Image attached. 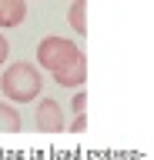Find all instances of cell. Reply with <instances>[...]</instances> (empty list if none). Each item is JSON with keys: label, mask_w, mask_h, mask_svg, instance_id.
<instances>
[{"label": "cell", "mask_w": 154, "mask_h": 160, "mask_svg": "<svg viewBox=\"0 0 154 160\" xmlns=\"http://www.w3.org/2000/svg\"><path fill=\"white\" fill-rule=\"evenodd\" d=\"M71 130H74V133H81V130H84V113H77V117H74V123H71Z\"/></svg>", "instance_id": "cell-10"}, {"label": "cell", "mask_w": 154, "mask_h": 160, "mask_svg": "<svg viewBox=\"0 0 154 160\" xmlns=\"http://www.w3.org/2000/svg\"><path fill=\"white\" fill-rule=\"evenodd\" d=\"M67 20L77 33H87V0H74L71 10H67Z\"/></svg>", "instance_id": "cell-6"}, {"label": "cell", "mask_w": 154, "mask_h": 160, "mask_svg": "<svg viewBox=\"0 0 154 160\" xmlns=\"http://www.w3.org/2000/svg\"><path fill=\"white\" fill-rule=\"evenodd\" d=\"M84 77H87V60H77L74 67H67L64 73H57L54 80L64 83V87H77V90H81V87H84Z\"/></svg>", "instance_id": "cell-5"}, {"label": "cell", "mask_w": 154, "mask_h": 160, "mask_svg": "<svg viewBox=\"0 0 154 160\" xmlns=\"http://www.w3.org/2000/svg\"><path fill=\"white\" fill-rule=\"evenodd\" d=\"M20 130V117H17V110L7 107V103H0V133H17Z\"/></svg>", "instance_id": "cell-7"}, {"label": "cell", "mask_w": 154, "mask_h": 160, "mask_svg": "<svg viewBox=\"0 0 154 160\" xmlns=\"http://www.w3.org/2000/svg\"><path fill=\"white\" fill-rule=\"evenodd\" d=\"M84 103H87V93H84V90H77V93H74V100H71L74 113H81V110H84Z\"/></svg>", "instance_id": "cell-8"}, {"label": "cell", "mask_w": 154, "mask_h": 160, "mask_svg": "<svg viewBox=\"0 0 154 160\" xmlns=\"http://www.w3.org/2000/svg\"><path fill=\"white\" fill-rule=\"evenodd\" d=\"M77 60H84V53L77 50V43H71L67 37H44L37 43V63L44 70H50L54 77L64 73L67 67H74Z\"/></svg>", "instance_id": "cell-2"}, {"label": "cell", "mask_w": 154, "mask_h": 160, "mask_svg": "<svg viewBox=\"0 0 154 160\" xmlns=\"http://www.w3.org/2000/svg\"><path fill=\"white\" fill-rule=\"evenodd\" d=\"M37 127L44 130V133H57V130L64 127V117H61V103L57 100H40L37 103Z\"/></svg>", "instance_id": "cell-3"}, {"label": "cell", "mask_w": 154, "mask_h": 160, "mask_svg": "<svg viewBox=\"0 0 154 160\" xmlns=\"http://www.w3.org/2000/svg\"><path fill=\"white\" fill-rule=\"evenodd\" d=\"M27 17V0H0V27H20Z\"/></svg>", "instance_id": "cell-4"}, {"label": "cell", "mask_w": 154, "mask_h": 160, "mask_svg": "<svg viewBox=\"0 0 154 160\" xmlns=\"http://www.w3.org/2000/svg\"><path fill=\"white\" fill-rule=\"evenodd\" d=\"M0 87H3V93L10 100H17V103H27V100H37L40 97V70L30 67V63H10V67L3 70V80H0Z\"/></svg>", "instance_id": "cell-1"}, {"label": "cell", "mask_w": 154, "mask_h": 160, "mask_svg": "<svg viewBox=\"0 0 154 160\" xmlns=\"http://www.w3.org/2000/svg\"><path fill=\"white\" fill-rule=\"evenodd\" d=\"M7 53H10V43H7V37H3V33H0V63H3V60H7Z\"/></svg>", "instance_id": "cell-9"}]
</instances>
